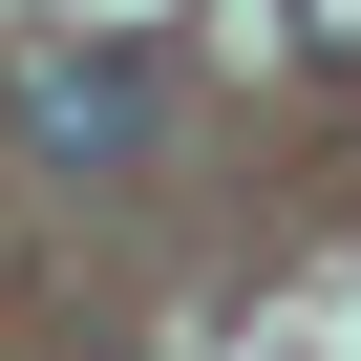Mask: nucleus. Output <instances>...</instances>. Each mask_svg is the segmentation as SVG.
Returning a JSON list of instances; mask_svg holds the SVG:
<instances>
[{
	"mask_svg": "<svg viewBox=\"0 0 361 361\" xmlns=\"http://www.w3.org/2000/svg\"><path fill=\"white\" fill-rule=\"evenodd\" d=\"M149 128H170L149 43H22V149L43 170H149Z\"/></svg>",
	"mask_w": 361,
	"mask_h": 361,
	"instance_id": "f257e3e1",
	"label": "nucleus"
},
{
	"mask_svg": "<svg viewBox=\"0 0 361 361\" xmlns=\"http://www.w3.org/2000/svg\"><path fill=\"white\" fill-rule=\"evenodd\" d=\"M276 22H298V64H361V0H276Z\"/></svg>",
	"mask_w": 361,
	"mask_h": 361,
	"instance_id": "f03ea898",
	"label": "nucleus"
}]
</instances>
